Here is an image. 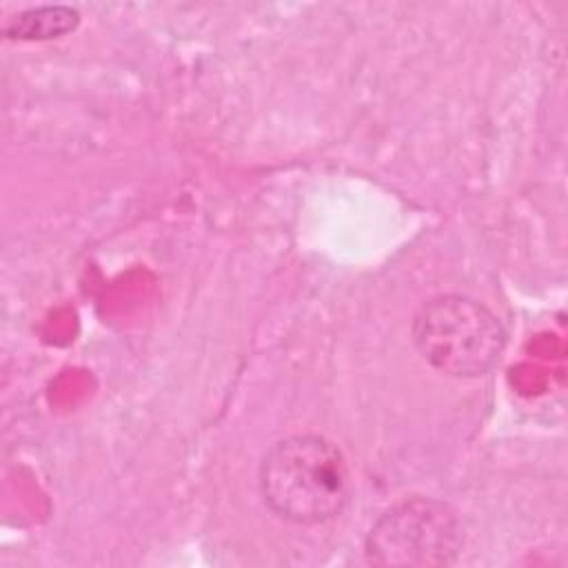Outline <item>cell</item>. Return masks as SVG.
<instances>
[{
  "label": "cell",
  "mask_w": 568,
  "mask_h": 568,
  "mask_svg": "<svg viewBox=\"0 0 568 568\" xmlns=\"http://www.w3.org/2000/svg\"><path fill=\"white\" fill-rule=\"evenodd\" d=\"M257 486L264 506L297 526L326 524L351 499V470L331 439L300 433L277 439L262 457Z\"/></svg>",
  "instance_id": "1"
},
{
  "label": "cell",
  "mask_w": 568,
  "mask_h": 568,
  "mask_svg": "<svg viewBox=\"0 0 568 568\" xmlns=\"http://www.w3.org/2000/svg\"><path fill=\"white\" fill-rule=\"evenodd\" d=\"M422 359L448 377H481L506 348V328L479 300L444 293L426 300L410 326Z\"/></svg>",
  "instance_id": "2"
},
{
  "label": "cell",
  "mask_w": 568,
  "mask_h": 568,
  "mask_svg": "<svg viewBox=\"0 0 568 568\" xmlns=\"http://www.w3.org/2000/svg\"><path fill=\"white\" fill-rule=\"evenodd\" d=\"M459 548L462 526L455 510L430 497L393 504L364 539V555L375 566H448Z\"/></svg>",
  "instance_id": "3"
},
{
  "label": "cell",
  "mask_w": 568,
  "mask_h": 568,
  "mask_svg": "<svg viewBox=\"0 0 568 568\" xmlns=\"http://www.w3.org/2000/svg\"><path fill=\"white\" fill-rule=\"evenodd\" d=\"M80 24V13L69 4H42L31 7L13 18H9L2 27V33L7 40H53L62 38Z\"/></svg>",
  "instance_id": "4"
}]
</instances>
